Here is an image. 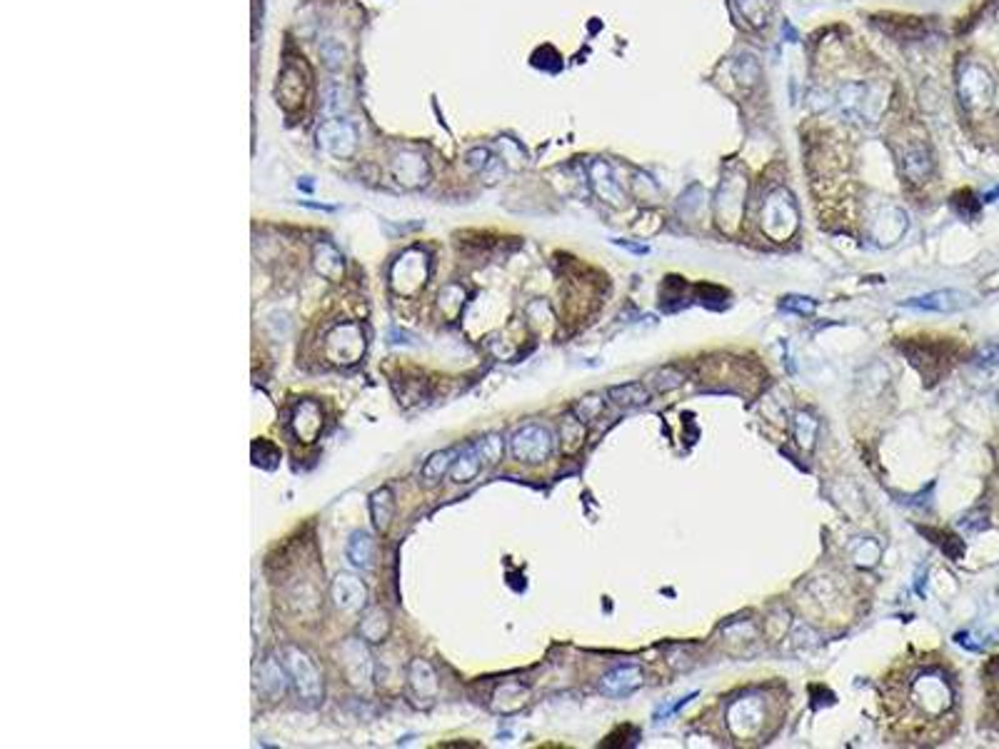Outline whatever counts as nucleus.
<instances>
[{
	"label": "nucleus",
	"instance_id": "obj_4",
	"mask_svg": "<svg viewBox=\"0 0 999 749\" xmlns=\"http://www.w3.org/2000/svg\"><path fill=\"white\" fill-rule=\"evenodd\" d=\"M762 225L772 240H784L797 227V207L792 203V195L784 187H774L764 197L762 205Z\"/></svg>",
	"mask_w": 999,
	"mask_h": 749
},
{
	"label": "nucleus",
	"instance_id": "obj_17",
	"mask_svg": "<svg viewBox=\"0 0 999 749\" xmlns=\"http://www.w3.org/2000/svg\"><path fill=\"white\" fill-rule=\"evenodd\" d=\"M277 98H280V105L285 110H295L303 98H305V78L303 73L295 65H287L283 73H280V83H277Z\"/></svg>",
	"mask_w": 999,
	"mask_h": 749
},
{
	"label": "nucleus",
	"instance_id": "obj_3",
	"mask_svg": "<svg viewBox=\"0 0 999 749\" xmlns=\"http://www.w3.org/2000/svg\"><path fill=\"white\" fill-rule=\"evenodd\" d=\"M280 660L285 664L287 674H290V682L295 687L297 697L307 704H317L325 694V684H323V674L315 667L313 657L307 654L305 650H300L295 644H285L280 650Z\"/></svg>",
	"mask_w": 999,
	"mask_h": 749
},
{
	"label": "nucleus",
	"instance_id": "obj_22",
	"mask_svg": "<svg viewBox=\"0 0 999 749\" xmlns=\"http://www.w3.org/2000/svg\"><path fill=\"white\" fill-rule=\"evenodd\" d=\"M643 684V674L637 667H620V670L610 672L603 680V692L610 694V697H623V694H630L633 690H637Z\"/></svg>",
	"mask_w": 999,
	"mask_h": 749
},
{
	"label": "nucleus",
	"instance_id": "obj_10",
	"mask_svg": "<svg viewBox=\"0 0 999 749\" xmlns=\"http://www.w3.org/2000/svg\"><path fill=\"white\" fill-rule=\"evenodd\" d=\"M994 95V83L982 65H967L960 75V98L967 108H984Z\"/></svg>",
	"mask_w": 999,
	"mask_h": 749
},
{
	"label": "nucleus",
	"instance_id": "obj_23",
	"mask_svg": "<svg viewBox=\"0 0 999 749\" xmlns=\"http://www.w3.org/2000/svg\"><path fill=\"white\" fill-rule=\"evenodd\" d=\"M393 514H395V494L390 487H380V490L370 494V517H373V524L380 533H387V527L393 523Z\"/></svg>",
	"mask_w": 999,
	"mask_h": 749
},
{
	"label": "nucleus",
	"instance_id": "obj_15",
	"mask_svg": "<svg viewBox=\"0 0 999 749\" xmlns=\"http://www.w3.org/2000/svg\"><path fill=\"white\" fill-rule=\"evenodd\" d=\"M485 467V460L480 454V447H477V440L467 443L465 447L457 450V457L453 467H450V480L455 484H467L473 483L477 477V473Z\"/></svg>",
	"mask_w": 999,
	"mask_h": 749
},
{
	"label": "nucleus",
	"instance_id": "obj_25",
	"mask_svg": "<svg viewBox=\"0 0 999 749\" xmlns=\"http://www.w3.org/2000/svg\"><path fill=\"white\" fill-rule=\"evenodd\" d=\"M610 400L614 404H620L624 410H633V407H643V404L650 403L653 397V390H647L644 383H627L617 384V387H610Z\"/></svg>",
	"mask_w": 999,
	"mask_h": 749
},
{
	"label": "nucleus",
	"instance_id": "obj_28",
	"mask_svg": "<svg viewBox=\"0 0 999 749\" xmlns=\"http://www.w3.org/2000/svg\"><path fill=\"white\" fill-rule=\"evenodd\" d=\"M733 75L743 88H754L762 78L760 60L754 58V55H750V53H744V55H740V58L734 60Z\"/></svg>",
	"mask_w": 999,
	"mask_h": 749
},
{
	"label": "nucleus",
	"instance_id": "obj_11",
	"mask_svg": "<svg viewBox=\"0 0 999 749\" xmlns=\"http://www.w3.org/2000/svg\"><path fill=\"white\" fill-rule=\"evenodd\" d=\"M874 25L894 40H920L922 35H927V20L902 15V13L874 15Z\"/></svg>",
	"mask_w": 999,
	"mask_h": 749
},
{
	"label": "nucleus",
	"instance_id": "obj_16",
	"mask_svg": "<svg viewBox=\"0 0 999 749\" xmlns=\"http://www.w3.org/2000/svg\"><path fill=\"white\" fill-rule=\"evenodd\" d=\"M313 265H315L317 275H323L325 280H340L343 273H345V263H343V255L333 243L327 240H320L315 247H313Z\"/></svg>",
	"mask_w": 999,
	"mask_h": 749
},
{
	"label": "nucleus",
	"instance_id": "obj_2",
	"mask_svg": "<svg viewBox=\"0 0 999 749\" xmlns=\"http://www.w3.org/2000/svg\"><path fill=\"white\" fill-rule=\"evenodd\" d=\"M904 355L910 357V363L920 374L927 380V384H934L942 374L950 373V367L957 363V347L947 343L944 337H907V343L902 345Z\"/></svg>",
	"mask_w": 999,
	"mask_h": 749
},
{
	"label": "nucleus",
	"instance_id": "obj_34",
	"mask_svg": "<svg viewBox=\"0 0 999 749\" xmlns=\"http://www.w3.org/2000/svg\"><path fill=\"white\" fill-rule=\"evenodd\" d=\"M467 163H470V168L487 170V165L493 163V158H490V153H487L485 148H477L473 150V153H467Z\"/></svg>",
	"mask_w": 999,
	"mask_h": 749
},
{
	"label": "nucleus",
	"instance_id": "obj_12",
	"mask_svg": "<svg viewBox=\"0 0 999 749\" xmlns=\"http://www.w3.org/2000/svg\"><path fill=\"white\" fill-rule=\"evenodd\" d=\"M393 175L403 187H420L425 185L430 178L425 158L415 150H400L393 160Z\"/></svg>",
	"mask_w": 999,
	"mask_h": 749
},
{
	"label": "nucleus",
	"instance_id": "obj_7",
	"mask_svg": "<svg viewBox=\"0 0 999 749\" xmlns=\"http://www.w3.org/2000/svg\"><path fill=\"white\" fill-rule=\"evenodd\" d=\"M340 667L350 684L365 690L373 680V654L363 637H350L340 644Z\"/></svg>",
	"mask_w": 999,
	"mask_h": 749
},
{
	"label": "nucleus",
	"instance_id": "obj_19",
	"mask_svg": "<svg viewBox=\"0 0 999 749\" xmlns=\"http://www.w3.org/2000/svg\"><path fill=\"white\" fill-rule=\"evenodd\" d=\"M345 554L353 567H357V570H370L373 560H375V540H373V534L365 533V530H357V533L350 534Z\"/></svg>",
	"mask_w": 999,
	"mask_h": 749
},
{
	"label": "nucleus",
	"instance_id": "obj_27",
	"mask_svg": "<svg viewBox=\"0 0 999 749\" xmlns=\"http://www.w3.org/2000/svg\"><path fill=\"white\" fill-rule=\"evenodd\" d=\"M734 8L750 28H764L772 13V0H734Z\"/></svg>",
	"mask_w": 999,
	"mask_h": 749
},
{
	"label": "nucleus",
	"instance_id": "obj_14",
	"mask_svg": "<svg viewBox=\"0 0 999 749\" xmlns=\"http://www.w3.org/2000/svg\"><path fill=\"white\" fill-rule=\"evenodd\" d=\"M257 684H260V692L270 697V700H277L283 697L290 684V674H287L283 660H275V657H267L260 664L257 670Z\"/></svg>",
	"mask_w": 999,
	"mask_h": 749
},
{
	"label": "nucleus",
	"instance_id": "obj_31",
	"mask_svg": "<svg viewBox=\"0 0 999 749\" xmlns=\"http://www.w3.org/2000/svg\"><path fill=\"white\" fill-rule=\"evenodd\" d=\"M583 437H584L583 420H580V417H574V414H567L563 423V440L564 444H567V450H574L577 444L583 443Z\"/></svg>",
	"mask_w": 999,
	"mask_h": 749
},
{
	"label": "nucleus",
	"instance_id": "obj_30",
	"mask_svg": "<svg viewBox=\"0 0 999 749\" xmlns=\"http://www.w3.org/2000/svg\"><path fill=\"white\" fill-rule=\"evenodd\" d=\"M477 447H480V454H483L485 464H495L503 460L504 443L500 434H485V437H480V440H477Z\"/></svg>",
	"mask_w": 999,
	"mask_h": 749
},
{
	"label": "nucleus",
	"instance_id": "obj_32",
	"mask_svg": "<svg viewBox=\"0 0 999 749\" xmlns=\"http://www.w3.org/2000/svg\"><path fill=\"white\" fill-rule=\"evenodd\" d=\"M952 205H954V210H957L962 217H972L980 213V200L974 197L972 190H960L957 195L952 197Z\"/></svg>",
	"mask_w": 999,
	"mask_h": 749
},
{
	"label": "nucleus",
	"instance_id": "obj_21",
	"mask_svg": "<svg viewBox=\"0 0 999 749\" xmlns=\"http://www.w3.org/2000/svg\"><path fill=\"white\" fill-rule=\"evenodd\" d=\"M590 180H593V187L597 190V195L607 200V203H614L620 205L623 203V190L614 183L613 173H610V165L604 160H594L590 165Z\"/></svg>",
	"mask_w": 999,
	"mask_h": 749
},
{
	"label": "nucleus",
	"instance_id": "obj_35",
	"mask_svg": "<svg viewBox=\"0 0 999 749\" xmlns=\"http://www.w3.org/2000/svg\"><path fill=\"white\" fill-rule=\"evenodd\" d=\"M782 305L787 307V310H797V313H812L814 310V303L807 300V297H787Z\"/></svg>",
	"mask_w": 999,
	"mask_h": 749
},
{
	"label": "nucleus",
	"instance_id": "obj_18",
	"mask_svg": "<svg viewBox=\"0 0 999 749\" xmlns=\"http://www.w3.org/2000/svg\"><path fill=\"white\" fill-rule=\"evenodd\" d=\"M967 305V295H962L957 290H937V293H930L924 297H914L907 303V307H917V310H934V313H952V310H960V307Z\"/></svg>",
	"mask_w": 999,
	"mask_h": 749
},
{
	"label": "nucleus",
	"instance_id": "obj_20",
	"mask_svg": "<svg viewBox=\"0 0 999 749\" xmlns=\"http://www.w3.org/2000/svg\"><path fill=\"white\" fill-rule=\"evenodd\" d=\"M902 173L907 175V180L912 183H922L932 173V155L930 150L924 145H910L902 155Z\"/></svg>",
	"mask_w": 999,
	"mask_h": 749
},
{
	"label": "nucleus",
	"instance_id": "obj_5",
	"mask_svg": "<svg viewBox=\"0 0 999 749\" xmlns=\"http://www.w3.org/2000/svg\"><path fill=\"white\" fill-rule=\"evenodd\" d=\"M510 453L517 463L540 464L553 453V434L540 424H524L510 440Z\"/></svg>",
	"mask_w": 999,
	"mask_h": 749
},
{
	"label": "nucleus",
	"instance_id": "obj_13",
	"mask_svg": "<svg viewBox=\"0 0 999 749\" xmlns=\"http://www.w3.org/2000/svg\"><path fill=\"white\" fill-rule=\"evenodd\" d=\"M407 684H410V692L415 694L417 702H433L437 697V690H440L435 670L425 660H415L410 664V670H407Z\"/></svg>",
	"mask_w": 999,
	"mask_h": 749
},
{
	"label": "nucleus",
	"instance_id": "obj_26",
	"mask_svg": "<svg viewBox=\"0 0 999 749\" xmlns=\"http://www.w3.org/2000/svg\"><path fill=\"white\" fill-rule=\"evenodd\" d=\"M390 632V617L380 607H370L360 622V637L365 642H383Z\"/></svg>",
	"mask_w": 999,
	"mask_h": 749
},
{
	"label": "nucleus",
	"instance_id": "obj_1",
	"mask_svg": "<svg viewBox=\"0 0 999 749\" xmlns=\"http://www.w3.org/2000/svg\"><path fill=\"white\" fill-rule=\"evenodd\" d=\"M882 722L897 742L937 744L957 727V682L937 654H904L880 680Z\"/></svg>",
	"mask_w": 999,
	"mask_h": 749
},
{
	"label": "nucleus",
	"instance_id": "obj_9",
	"mask_svg": "<svg viewBox=\"0 0 999 749\" xmlns=\"http://www.w3.org/2000/svg\"><path fill=\"white\" fill-rule=\"evenodd\" d=\"M330 597L337 610L355 614L367 607V584L350 572H340L330 584Z\"/></svg>",
	"mask_w": 999,
	"mask_h": 749
},
{
	"label": "nucleus",
	"instance_id": "obj_29",
	"mask_svg": "<svg viewBox=\"0 0 999 749\" xmlns=\"http://www.w3.org/2000/svg\"><path fill=\"white\" fill-rule=\"evenodd\" d=\"M684 383V373H680L677 367L670 365L664 370H657V373L650 374L647 384L653 387V393H670L674 387H680Z\"/></svg>",
	"mask_w": 999,
	"mask_h": 749
},
{
	"label": "nucleus",
	"instance_id": "obj_6",
	"mask_svg": "<svg viewBox=\"0 0 999 749\" xmlns=\"http://www.w3.org/2000/svg\"><path fill=\"white\" fill-rule=\"evenodd\" d=\"M427 275H430V263H427V255L423 250H407L403 255L397 257V263L393 265V287L400 295H415L420 287L425 285Z\"/></svg>",
	"mask_w": 999,
	"mask_h": 749
},
{
	"label": "nucleus",
	"instance_id": "obj_24",
	"mask_svg": "<svg viewBox=\"0 0 999 749\" xmlns=\"http://www.w3.org/2000/svg\"><path fill=\"white\" fill-rule=\"evenodd\" d=\"M457 447H447V450H440V453H433L423 464L420 470V477L425 484H437L445 474H450V467L455 463Z\"/></svg>",
	"mask_w": 999,
	"mask_h": 749
},
{
	"label": "nucleus",
	"instance_id": "obj_33",
	"mask_svg": "<svg viewBox=\"0 0 999 749\" xmlns=\"http://www.w3.org/2000/svg\"><path fill=\"white\" fill-rule=\"evenodd\" d=\"M320 53H323V58L327 60V65H330V68H337V65L343 63V58H345V53H343V48L337 45L335 40H325V43H323V48H320Z\"/></svg>",
	"mask_w": 999,
	"mask_h": 749
},
{
	"label": "nucleus",
	"instance_id": "obj_8",
	"mask_svg": "<svg viewBox=\"0 0 999 749\" xmlns=\"http://www.w3.org/2000/svg\"><path fill=\"white\" fill-rule=\"evenodd\" d=\"M317 145L337 160L353 158L357 150L355 125L340 118L325 120V123L317 128Z\"/></svg>",
	"mask_w": 999,
	"mask_h": 749
}]
</instances>
